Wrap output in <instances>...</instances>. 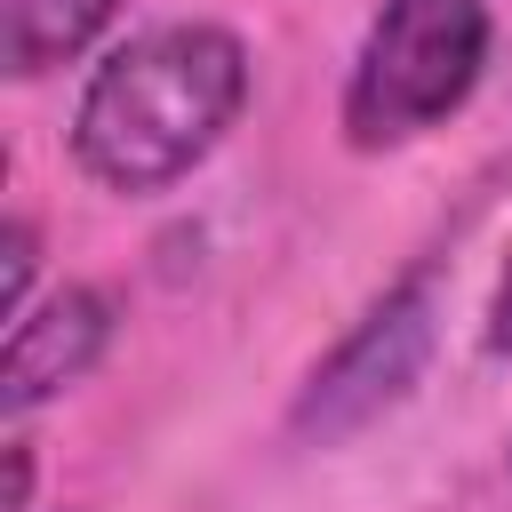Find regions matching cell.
Listing matches in <instances>:
<instances>
[{
  "mask_svg": "<svg viewBox=\"0 0 512 512\" xmlns=\"http://www.w3.org/2000/svg\"><path fill=\"white\" fill-rule=\"evenodd\" d=\"M120 304L88 280H64L48 296H32V312L8 320V360H0V408L8 424H24L32 408H48L56 392H72L104 352H112Z\"/></svg>",
  "mask_w": 512,
  "mask_h": 512,
  "instance_id": "4",
  "label": "cell"
},
{
  "mask_svg": "<svg viewBox=\"0 0 512 512\" xmlns=\"http://www.w3.org/2000/svg\"><path fill=\"white\" fill-rule=\"evenodd\" d=\"M0 312L16 320V312H32V272H40V232H32V216H8V232H0Z\"/></svg>",
  "mask_w": 512,
  "mask_h": 512,
  "instance_id": "6",
  "label": "cell"
},
{
  "mask_svg": "<svg viewBox=\"0 0 512 512\" xmlns=\"http://www.w3.org/2000/svg\"><path fill=\"white\" fill-rule=\"evenodd\" d=\"M120 0H8V80H48L112 32Z\"/></svg>",
  "mask_w": 512,
  "mask_h": 512,
  "instance_id": "5",
  "label": "cell"
},
{
  "mask_svg": "<svg viewBox=\"0 0 512 512\" xmlns=\"http://www.w3.org/2000/svg\"><path fill=\"white\" fill-rule=\"evenodd\" d=\"M248 80V40L232 24H152L88 72L72 104V168L120 200H152L232 136Z\"/></svg>",
  "mask_w": 512,
  "mask_h": 512,
  "instance_id": "1",
  "label": "cell"
},
{
  "mask_svg": "<svg viewBox=\"0 0 512 512\" xmlns=\"http://www.w3.org/2000/svg\"><path fill=\"white\" fill-rule=\"evenodd\" d=\"M432 344H440V288H432V264H416L312 360V376L288 400V440L296 448H336V440L368 432L384 408L408 400Z\"/></svg>",
  "mask_w": 512,
  "mask_h": 512,
  "instance_id": "3",
  "label": "cell"
},
{
  "mask_svg": "<svg viewBox=\"0 0 512 512\" xmlns=\"http://www.w3.org/2000/svg\"><path fill=\"white\" fill-rule=\"evenodd\" d=\"M496 16L488 0H384L352 48L336 128L352 152H400L448 128L488 80Z\"/></svg>",
  "mask_w": 512,
  "mask_h": 512,
  "instance_id": "2",
  "label": "cell"
},
{
  "mask_svg": "<svg viewBox=\"0 0 512 512\" xmlns=\"http://www.w3.org/2000/svg\"><path fill=\"white\" fill-rule=\"evenodd\" d=\"M8 512H32V448L8 440Z\"/></svg>",
  "mask_w": 512,
  "mask_h": 512,
  "instance_id": "8",
  "label": "cell"
},
{
  "mask_svg": "<svg viewBox=\"0 0 512 512\" xmlns=\"http://www.w3.org/2000/svg\"><path fill=\"white\" fill-rule=\"evenodd\" d=\"M480 352L488 360H512V248H504V272H496L488 312H480Z\"/></svg>",
  "mask_w": 512,
  "mask_h": 512,
  "instance_id": "7",
  "label": "cell"
}]
</instances>
